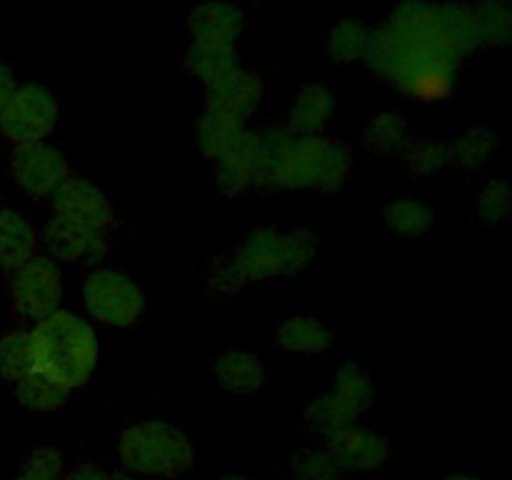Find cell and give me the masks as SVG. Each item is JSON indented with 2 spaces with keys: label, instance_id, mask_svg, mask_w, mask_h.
<instances>
[{
  "label": "cell",
  "instance_id": "6da1fadb",
  "mask_svg": "<svg viewBox=\"0 0 512 480\" xmlns=\"http://www.w3.org/2000/svg\"><path fill=\"white\" fill-rule=\"evenodd\" d=\"M315 253L318 240L305 228H258L213 260L208 290L215 298H230L253 283L290 278L308 268Z\"/></svg>",
  "mask_w": 512,
  "mask_h": 480
},
{
  "label": "cell",
  "instance_id": "7a4b0ae2",
  "mask_svg": "<svg viewBox=\"0 0 512 480\" xmlns=\"http://www.w3.org/2000/svg\"><path fill=\"white\" fill-rule=\"evenodd\" d=\"M265 135L268 153V188L318 190L333 193L350 173V150L323 135H295L270 130Z\"/></svg>",
  "mask_w": 512,
  "mask_h": 480
},
{
  "label": "cell",
  "instance_id": "3957f363",
  "mask_svg": "<svg viewBox=\"0 0 512 480\" xmlns=\"http://www.w3.org/2000/svg\"><path fill=\"white\" fill-rule=\"evenodd\" d=\"M33 343V365L70 390L88 383L98 365V340L93 328L68 310L38 320L30 330Z\"/></svg>",
  "mask_w": 512,
  "mask_h": 480
},
{
  "label": "cell",
  "instance_id": "277c9868",
  "mask_svg": "<svg viewBox=\"0 0 512 480\" xmlns=\"http://www.w3.org/2000/svg\"><path fill=\"white\" fill-rule=\"evenodd\" d=\"M118 455L130 473L148 478H175L195 460L188 435L165 420L128 425L118 438Z\"/></svg>",
  "mask_w": 512,
  "mask_h": 480
},
{
  "label": "cell",
  "instance_id": "5b68a950",
  "mask_svg": "<svg viewBox=\"0 0 512 480\" xmlns=\"http://www.w3.org/2000/svg\"><path fill=\"white\" fill-rule=\"evenodd\" d=\"M88 313L110 328L133 325L145 310V293L133 275L118 268H98L83 285Z\"/></svg>",
  "mask_w": 512,
  "mask_h": 480
},
{
  "label": "cell",
  "instance_id": "8992f818",
  "mask_svg": "<svg viewBox=\"0 0 512 480\" xmlns=\"http://www.w3.org/2000/svg\"><path fill=\"white\" fill-rule=\"evenodd\" d=\"M58 123L55 95L43 85H18L0 115V130L13 145L40 143Z\"/></svg>",
  "mask_w": 512,
  "mask_h": 480
},
{
  "label": "cell",
  "instance_id": "52a82bcc",
  "mask_svg": "<svg viewBox=\"0 0 512 480\" xmlns=\"http://www.w3.org/2000/svg\"><path fill=\"white\" fill-rule=\"evenodd\" d=\"M10 300L15 313L25 320H43L58 313L63 303V273L58 263L43 255H35L28 263L13 270L10 280Z\"/></svg>",
  "mask_w": 512,
  "mask_h": 480
},
{
  "label": "cell",
  "instance_id": "ba28073f",
  "mask_svg": "<svg viewBox=\"0 0 512 480\" xmlns=\"http://www.w3.org/2000/svg\"><path fill=\"white\" fill-rule=\"evenodd\" d=\"M10 175L30 198L53 200L55 193L70 180V168L60 150L40 140V143L15 145L10 155Z\"/></svg>",
  "mask_w": 512,
  "mask_h": 480
},
{
  "label": "cell",
  "instance_id": "9c48e42d",
  "mask_svg": "<svg viewBox=\"0 0 512 480\" xmlns=\"http://www.w3.org/2000/svg\"><path fill=\"white\" fill-rule=\"evenodd\" d=\"M215 183L225 195H245L268 188V153L263 133H245L235 148L215 160Z\"/></svg>",
  "mask_w": 512,
  "mask_h": 480
},
{
  "label": "cell",
  "instance_id": "30bf717a",
  "mask_svg": "<svg viewBox=\"0 0 512 480\" xmlns=\"http://www.w3.org/2000/svg\"><path fill=\"white\" fill-rule=\"evenodd\" d=\"M45 245L60 263L93 265L108 253L110 233L53 215L50 223L45 225Z\"/></svg>",
  "mask_w": 512,
  "mask_h": 480
},
{
  "label": "cell",
  "instance_id": "8fae6325",
  "mask_svg": "<svg viewBox=\"0 0 512 480\" xmlns=\"http://www.w3.org/2000/svg\"><path fill=\"white\" fill-rule=\"evenodd\" d=\"M328 450L340 468L350 473H378L390 458V443L375 430L363 428V425H348L338 435L328 440Z\"/></svg>",
  "mask_w": 512,
  "mask_h": 480
},
{
  "label": "cell",
  "instance_id": "7c38bea8",
  "mask_svg": "<svg viewBox=\"0 0 512 480\" xmlns=\"http://www.w3.org/2000/svg\"><path fill=\"white\" fill-rule=\"evenodd\" d=\"M53 215L73 223L93 225L100 230H113V210H110L108 198L98 185L85 178H73L55 193Z\"/></svg>",
  "mask_w": 512,
  "mask_h": 480
},
{
  "label": "cell",
  "instance_id": "4fadbf2b",
  "mask_svg": "<svg viewBox=\"0 0 512 480\" xmlns=\"http://www.w3.org/2000/svg\"><path fill=\"white\" fill-rule=\"evenodd\" d=\"M263 95V80L238 65L233 73L208 85V108L225 110L248 120V115L263 103Z\"/></svg>",
  "mask_w": 512,
  "mask_h": 480
},
{
  "label": "cell",
  "instance_id": "5bb4252c",
  "mask_svg": "<svg viewBox=\"0 0 512 480\" xmlns=\"http://www.w3.org/2000/svg\"><path fill=\"white\" fill-rule=\"evenodd\" d=\"M38 233L28 215L13 208H0V270H18L35 258Z\"/></svg>",
  "mask_w": 512,
  "mask_h": 480
},
{
  "label": "cell",
  "instance_id": "9a60e30c",
  "mask_svg": "<svg viewBox=\"0 0 512 480\" xmlns=\"http://www.w3.org/2000/svg\"><path fill=\"white\" fill-rule=\"evenodd\" d=\"M213 380L228 393L253 395L265 385V365L248 350H228L215 360Z\"/></svg>",
  "mask_w": 512,
  "mask_h": 480
},
{
  "label": "cell",
  "instance_id": "2e32d148",
  "mask_svg": "<svg viewBox=\"0 0 512 480\" xmlns=\"http://www.w3.org/2000/svg\"><path fill=\"white\" fill-rule=\"evenodd\" d=\"M245 133H248L245 118L225 113V110L205 108L203 118L198 120V128H195V143L205 158L220 160L230 148L240 143Z\"/></svg>",
  "mask_w": 512,
  "mask_h": 480
},
{
  "label": "cell",
  "instance_id": "e0dca14e",
  "mask_svg": "<svg viewBox=\"0 0 512 480\" xmlns=\"http://www.w3.org/2000/svg\"><path fill=\"white\" fill-rule=\"evenodd\" d=\"M243 28V15L238 8L225 3L203 5L190 18V35L193 43L205 45H228L235 48V38Z\"/></svg>",
  "mask_w": 512,
  "mask_h": 480
},
{
  "label": "cell",
  "instance_id": "ac0fdd59",
  "mask_svg": "<svg viewBox=\"0 0 512 480\" xmlns=\"http://www.w3.org/2000/svg\"><path fill=\"white\" fill-rule=\"evenodd\" d=\"M335 113V93L325 85H308L293 100L288 130L295 135H320Z\"/></svg>",
  "mask_w": 512,
  "mask_h": 480
},
{
  "label": "cell",
  "instance_id": "d6986e66",
  "mask_svg": "<svg viewBox=\"0 0 512 480\" xmlns=\"http://www.w3.org/2000/svg\"><path fill=\"white\" fill-rule=\"evenodd\" d=\"M333 343V330L313 315H293L278 328V345L288 353L320 355L328 353Z\"/></svg>",
  "mask_w": 512,
  "mask_h": 480
},
{
  "label": "cell",
  "instance_id": "ffe728a7",
  "mask_svg": "<svg viewBox=\"0 0 512 480\" xmlns=\"http://www.w3.org/2000/svg\"><path fill=\"white\" fill-rule=\"evenodd\" d=\"M330 393L338 398V403L348 410L353 418L363 415L375 403V385L370 380L368 370L358 363H343L333 373L330 380Z\"/></svg>",
  "mask_w": 512,
  "mask_h": 480
},
{
  "label": "cell",
  "instance_id": "44dd1931",
  "mask_svg": "<svg viewBox=\"0 0 512 480\" xmlns=\"http://www.w3.org/2000/svg\"><path fill=\"white\" fill-rule=\"evenodd\" d=\"M68 395V385L38 368H33L15 383V398L23 408L33 410V413H53V410L63 408Z\"/></svg>",
  "mask_w": 512,
  "mask_h": 480
},
{
  "label": "cell",
  "instance_id": "7402d4cb",
  "mask_svg": "<svg viewBox=\"0 0 512 480\" xmlns=\"http://www.w3.org/2000/svg\"><path fill=\"white\" fill-rule=\"evenodd\" d=\"M410 143V128L405 118L395 110H383L375 118H370L368 128H365V145L370 153L390 155L400 153L408 148Z\"/></svg>",
  "mask_w": 512,
  "mask_h": 480
},
{
  "label": "cell",
  "instance_id": "603a6c76",
  "mask_svg": "<svg viewBox=\"0 0 512 480\" xmlns=\"http://www.w3.org/2000/svg\"><path fill=\"white\" fill-rule=\"evenodd\" d=\"M303 420L305 428H308L310 433L320 435V438L325 440H330L333 435H338L340 430H345L348 425L355 423L353 415L338 403V398H335L330 390H323V393L315 395V398L310 400L308 408H305Z\"/></svg>",
  "mask_w": 512,
  "mask_h": 480
},
{
  "label": "cell",
  "instance_id": "cb8c5ba5",
  "mask_svg": "<svg viewBox=\"0 0 512 480\" xmlns=\"http://www.w3.org/2000/svg\"><path fill=\"white\" fill-rule=\"evenodd\" d=\"M185 63L190 73L210 85L238 68V55H235V48H228V45L193 43L185 55Z\"/></svg>",
  "mask_w": 512,
  "mask_h": 480
},
{
  "label": "cell",
  "instance_id": "d4e9b609",
  "mask_svg": "<svg viewBox=\"0 0 512 480\" xmlns=\"http://www.w3.org/2000/svg\"><path fill=\"white\" fill-rule=\"evenodd\" d=\"M33 368L30 330H8L0 335V378L18 383Z\"/></svg>",
  "mask_w": 512,
  "mask_h": 480
},
{
  "label": "cell",
  "instance_id": "484cf974",
  "mask_svg": "<svg viewBox=\"0 0 512 480\" xmlns=\"http://www.w3.org/2000/svg\"><path fill=\"white\" fill-rule=\"evenodd\" d=\"M370 43H373V33L368 30V25H363L360 20H343L330 33L328 48L330 55L340 63H355L363 58L368 60Z\"/></svg>",
  "mask_w": 512,
  "mask_h": 480
},
{
  "label": "cell",
  "instance_id": "4316f807",
  "mask_svg": "<svg viewBox=\"0 0 512 480\" xmlns=\"http://www.w3.org/2000/svg\"><path fill=\"white\" fill-rule=\"evenodd\" d=\"M383 223L398 235H423L433 225V213L420 200L400 198L385 205Z\"/></svg>",
  "mask_w": 512,
  "mask_h": 480
},
{
  "label": "cell",
  "instance_id": "83f0119b",
  "mask_svg": "<svg viewBox=\"0 0 512 480\" xmlns=\"http://www.w3.org/2000/svg\"><path fill=\"white\" fill-rule=\"evenodd\" d=\"M290 475L293 480H345V470L330 450L300 448L290 458Z\"/></svg>",
  "mask_w": 512,
  "mask_h": 480
},
{
  "label": "cell",
  "instance_id": "f1b7e54d",
  "mask_svg": "<svg viewBox=\"0 0 512 480\" xmlns=\"http://www.w3.org/2000/svg\"><path fill=\"white\" fill-rule=\"evenodd\" d=\"M60 475H63V455L50 445H43L25 455L13 480H60Z\"/></svg>",
  "mask_w": 512,
  "mask_h": 480
},
{
  "label": "cell",
  "instance_id": "f546056e",
  "mask_svg": "<svg viewBox=\"0 0 512 480\" xmlns=\"http://www.w3.org/2000/svg\"><path fill=\"white\" fill-rule=\"evenodd\" d=\"M403 158V163L408 165L410 173L433 175L443 168L445 150L440 148L438 143H433V140H418V143L410 140L408 148L403 150Z\"/></svg>",
  "mask_w": 512,
  "mask_h": 480
},
{
  "label": "cell",
  "instance_id": "4dcf8cb0",
  "mask_svg": "<svg viewBox=\"0 0 512 480\" xmlns=\"http://www.w3.org/2000/svg\"><path fill=\"white\" fill-rule=\"evenodd\" d=\"M110 478V470L100 468L95 463H78L75 468L63 470L60 480H108Z\"/></svg>",
  "mask_w": 512,
  "mask_h": 480
},
{
  "label": "cell",
  "instance_id": "1f68e13d",
  "mask_svg": "<svg viewBox=\"0 0 512 480\" xmlns=\"http://www.w3.org/2000/svg\"><path fill=\"white\" fill-rule=\"evenodd\" d=\"M15 88H18V85H15V78L13 73H10V68L5 63H0V115H3L5 105H8L10 95H13Z\"/></svg>",
  "mask_w": 512,
  "mask_h": 480
},
{
  "label": "cell",
  "instance_id": "d6a6232c",
  "mask_svg": "<svg viewBox=\"0 0 512 480\" xmlns=\"http://www.w3.org/2000/svg\"><path fill=\"white\" fill-rule=\"evenodd\" d=\"M108 480H133L128 473H120V470H110V478Z\"/></svg>",
  "mask_w": 512,
  "mask_h": 480
},
{
  "label": "cell",
  "instance_id": "836d02e7",
  "mask_svg": "<svg viewBox=\"0 0 512 480\" xmlns=\"http://www.w3.org/2000/svg\"><path fill=\"white\" fill-rule=\"evenodd\" d=\"M220 480H253V478H245V475H225V478Z\"/></svg>",
  "mask_w": 512,
  "mask_h": 480
},
{
  "label": "cell",
  "instance_id": "e575fe53",
  "mask_svg": "<svg viewBox=\"0 0 512 480\" xmlns=\"http://www.w3.org/2000/svg\"><path fill=\"white\" fill-rule=\"evenodd\" d=\"M443 480H478V478H468V475H450V478H443Z\"/></svg>",
  "mask_w": 512,
  "mask_h": 480
}]
</instances>
